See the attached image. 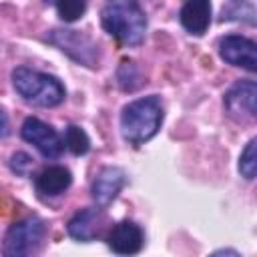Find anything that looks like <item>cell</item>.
Segmentation results:
<instances>
[{"instance_id": "obj_3", "label": "cell", "mask_w": 257, "mask_h": 257, "mask_svg": "<svg viewBox=\"0 0 257 257\" xmlns=\"http://www.w3.org/2000/svg\"><path fill=\"white\" fill-rule=\"evenodd\" d=\"M12 84L26 102L38 106H56L64 100V86L58 78L26 66L12 72Z\"/></svg>"}, {"instance_id": "obj_11", "label": "cell", "mask_w": 257, "mask_h": 257, "mask_svg": "<svg viewBox=\"0 0 257 257\" xmlns=\"http://www.w3.org/2000/svg\"><path fill=\"white\" fill-rule=\"evenodd\" d=\"M124 171L118 167H106L98 173V177L92 183V199L96 201V205L106 207L108 203L114 201V197L120 193V189L124 187Z\"/></svg>"}, {"instance_id": "obj_10", "label": "cell", "mask_w": 257, "mask_h": 257, "mask_svg": "<svg viewBox=\"0 0 257 257\" xmlns=\"http://www.w3.org/2000/svg\"><path fill=\"white\" fill-rule=\"evenodd\" d=\"M108 247L118 253V255H135L143 249V243H145V235L141 231L139 225H135L133 221H122V223H116L108 237Z\"/></svg>"}, {"instance_id": "obj_1", "label": "cell", "mask_w": 257, "mask_h": 257, "mask_svg": "<svg viewBox=\"0 0 257 257\" xmlns=\"http://www.w3.org/2000/svg\"><path fill=\"white\" fill-rule=\"evenodd\" d=\"M102 28L122 44H139L145 38L147 16L135 0H106L100 12Z\"/></svg>"}, {"instance_id": "obj_18", "label": "cell", "mask_w": 257, "mask_h": 257, "mask_svg": "<svg viewBox=\"0 0 257 257\" xmlns=\"http://www.w3.org/2000/svg\"><path fill=\"white\" fill-rule=\"evenodd\" d=\"M46 4H56V0H44Z\"/></svg>"}, {"instance_id": "obj_14", "label": "cell", "mask_w": 257, "mask_h": 257, "mask_svg": "<svg viewBox=\"0 0 257 257\" xmlns=\"http://www.w3.org/2000/svg\"><path fill=\"white\" fill-rule=\"evenodd\" d=\"M64 145H66V149H68L72 155H76V157L88 153V149H90L88 135H86L80 126H76V124H70V126L66 128V133H64Z\"/></svg>"}, {"instance_id": "obj_13", "label": "cell", "mask_w": 257, "mask_h": 257, "mask_svg": "<svg viewBox=\"0 0 257 257\" xmlns=\"http://www.w3.org/2000/svg\"><path fill=\"white\" fill-rule=\"evenodd\" d=\"M72 183V175L68 169L60 167V165H54V167H46L38 177H36V189L38 193L42 195H48V197H54V195H60L64 193Z\"/></svg>"}, {"instance_id": "obj_16", "label": "cell", "mask_w": 257, "mask_h": 257, "mask_svg": "<svg viewBox=\"0 0 257 257\" xmlns=\"http://www.w3.org/2000/svg\"><path fill=\"white\" fill-rule=\"evenodd\" d=\"M56 10L64 22H74L84 14L86 2L84 0H56Z\"/></svg>"}, {"instance_id": "obj_17", "label": "cell", "mask_w": 257, "mask_h": 257, "mask_svg": "<svg viewBox=\"0 0 257 257\" xmlns=\"http://www.w3.org/2000/svg\"><path fill=\"white\" fill-rule=\"evenodd\" d=\"M26 167H32V159H30L28 155L18 153V155H14V157H12V169H14V171L24 173V169H26Z\"/></svg>"}, {"instance_id": "obj_15", "label": "cell", "mask_w": 257, "mask_h": 257, "mask_svg": "<svg viewBox=\"0 0 257 257\" xmlns=\"http://www.w3.org/2000/svg\"><path fill=\"white\" fill-rule=\"evenodd\" d=\"M239 173L245 179H255L257 177V137L249 141V145L243 149L241 159H239Z\"/></svg>"}, {"instance_id": "obj_9", "label": "cell", "mask_w": 257, "mask_h": 257, "mask_svg": "<svg viewBox=\"0 0 257 257\" xmlns=\"http://www.w3.org/2000/svg\"><path fill=\"white\" fill-rule=\"evenodd\" d=\"M108 221L100 209H82L68 221V235L78 241H92L100 237Z\"/></svg>"}, {"instance_id": "obj_7", "label": "cell", "mask_w": 257, "mask_h": 257, "mask_svg": "<svg viewBox=\"0 0 257 257\" xmlns=\"http://www.w3.org/2000/svg\"><path fill=\"white\" fill-rule=\"evenodd\" d=\"M219 54L225 62L257 72V42L245 38V36H225L219 42Z\"/></svg>"}, {"instance_id": "obj_4", "label": "cell", "mask_w": 257, "mask_h": 257, "mask_svg": "<svg viewBox=\"0 0 257 257\" xmlns=\"http://www.w3.org/2000/svg\"><path fill=\"white\" fill-rule=\"evenodd\" d=\"M46 235V225L38 217H28L24 221L14 223L4 239V255L6 257H26L34 253Z\"/></svg>"}, {"instance_id": "obj_6", "label": "cell", "mask_w": 257, "mask_h": 257, "mask_svg": "<svg viewBox=\"0 0 257 257\" xmlns=\"http://www.w3.org/2000/svg\"><path fill=\"white\" fill-rule=\"evenodd\" d=\"M20 133H22V139L26 143L34 145L38 149V153L42 157H46V159L60 157V153L64 149V141L58 137V133L50 124L42 122L40 118H34V116L26 118L22 128H20Z\"/></svg>"}, {"instance_id": "obj_5", "label": "cell", "mask_w": 257, "mask_h": 257, "mask_svg": "<svg viewBox=\"0 0 257 257\" xmlns=\"http://www.w3.org/2000/svg\"><path fill=\"white\" fill-rule=\"evenodd\" d=\"M225 108L237 122L257 120V82L239 80L225 94Z\"/></svg>"}, {"instance_id": "obj_12", "label": "cell", "mask_w": 257, "mask_h": 257, "mask_svg": "<svg viewBox=\"0 0 257 257\" xmlns=\"http://www.w3.org/2000/svg\"><path fill=\"white\" fill-rule=\"evenodd\" d=\"M183 28L195 36L207 32L211 24V0H189L179 14Z\"/></svg>"}, {"instance_id": "obj_2", "label": "cell", "mask_w": 257, "mask_h": 257, "mask_svg": "<svg viewBox=\"0 0 257 257\" xmlns=\"http://www.w3.org/2000/svg\"><path fill=\"white\" fill-rule=\"evenodd\" d=\"M163 122V106L157 96H145L133 100L122 108L120 133L131 145H143L153 139Z\"/></svg>"}, {"instance_id": "obj_8", "label": "cell", "mask_w": 257, "mask_h": 257, "mask_svg": "<svg viewBox=\"0 0 257 257\" xmlns=\"http://www.w3.org/2000/svg\"><path fill=\"white\" fill-rule=\"evenodd\" d=\"M50 40L60 46L62 52L70 54L74 60L86 64V66H94L96 62V46L92 44L90 38L82 36L76 30H54V34L50 36Z\"/></svg>"}]
</instances>
